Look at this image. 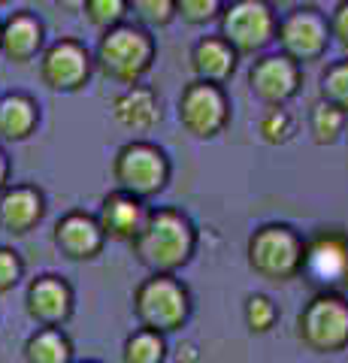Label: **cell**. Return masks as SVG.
Listing matches in <instances>:
<instances>
[{"mask_svg": "<svg viewBox=\"0 0 348 363\" xmlns=\"http://www.w3.org/2000/svg\"><path fill=\"white\" fill-rule=\"evenodd\" d=\"M61 9H67V13H82V6H85V0H55Z\"/></svg>", "mask_w": 348, "mask_h": 363, "instance_id": "d6a6232c", "label": "cell"}, {"mask_svg": "<svg viewBox=\"0 0 348 363\" xmlns=\"http://www.w3.org/2000/svg\"><path fill=\"white\" fill-rule=\"evenodd\" d=\"M279 16L269 0H230L218 16V37L240 58H257L276 40Z\"/></svg>", "mask_w": 348, "mask_h": 363, "instance_id": "52a82bcc", "label": "cell"}, {"mask_svg": "<svg viewBox=\"0 0 348 363\" xmlns=\"http://www.w3.org/2000/svg\"><path fill=\"white\" fill-rule=\"evenodd\" d=\"M294 133H297V118L285 106H266L261 118H257V136L266 145H285L294 140Z\"/></svg>", "mask_w": 348, "mask_h": 363, "instance_id": "484cf974", "label": "cell"}, {"mask_svg": "<svg viewBox=\"0 0 348 363\" xmlns=\"http://www.w3.org/2000/svg\"><path fill=\"white\" fill-rule=\"evenodd\" d=\"M40 128V104L25 91L0 94V140L25 143Z\"/></svg>", "mask_w": 348, "mask_h": 363, "instance_id": "ffe728a7", "label": "cell"}, {"mask_svg": "<svg viewBox=\"0 0 348 363\" xmlns=\"http://www.w3.org/2000/svg\"><path fill=\"white\" fill-rule=\"evenodd\" d=\"M176 118L194 140H215L230 124V97L224 85L191 79L176 100Z\"/></svg>", "mask_w": 348, "mask_h": 363, "instance_id": "ba28073f", "label": "cell"}, {"mask_svg": "<svg viewBox=\"0 0 348 363\" xmlns=\"http://www.w3.org/2000/svg\"><path fill=\"white\" fill-rule=\"evenodd\" d=\"M297 339L312 354H342L348 348V297L315 291L297 315Z\"/></svg>", "mask_w": 348, "mask_h": 363, "instance_id": "5b68a950", "label": "cell"}, {"mask_svg": "<svg viewBox=\"0 0 348 363\" xmlns=\"http://www.w3.org/2000/svg\"><path fill=\"white\" fill-rule=\"evenodd\" d=\"M73 339L64 327H37L21 345L25 363H73Z\"/></svg>", "mask_w": 348, "mask_h": 363, "instance_id": "44dd1931", "label": "cell"}, {"mask_svg": "<svg viewBox=\"0 0 348 363\" xmlns=\"http://www.w3.org/2000/svg\"><path fill=\"white\" fill-rule=\"evenodd\" d=\"M6 4H9V0H0V6H6Z\"/></svg>", "mask_w": 348, "mask_h": 363, "instance_id": "e575fe53", "label": "cell"}, {"mask_svg": "<svg viewBox=\"0 0 348 363\" xmlns=\"http://www.w3.org/2000/svg\"><path fill=\"white\" fill-rule=\"evenodd\" d=\"M43 49H46V25L37 13L18 9V13H9L0 21V55L9 64L25 67L37 61Z\"/></svg>", "mask_w": 348, "mask_h": 363, "instance_id": "2e32d148", "label": "cell"}, {"mask_svg": "<svg viewBox=\"0 0 348 363\" xmlns=\"http://www.w3.org/2000/svg\"><path fill=\"white\" fill-rule=\"evenodd\" d=\"M303 67L285 58L282 52L257 55L249 67V91L264 106H288L300 94Z\"/></svg>", "mask_w": 348, "mask_h": 363, "instance_id": "7c38bea8", "label": "cell"}, {"mask_svg": "<svg viewBox=\"0 0 348 363\" xmlns=\"http://www.w3.org/2000/svg\"><path fill=\"white\" fill-rule=\"evenodd\" d=\"M345 124H348L345 112L324 104V100H318V104L309 109V133H312V143L315 145H336L345 133Z\"/></svg>", "mask_w": 348, "mask_h": 363, "instance_id": "603a6c76", "label": "cell"}, {"mask_svg": "<svg viewBox=\"0 0 348 363\" xmlns=\"http://www.w3.org/2000/svg\"><path fill=\"white\" fill-rule=\"evenodd\" d=\"M300 276L324 285L321 291L348 285V233L342 227H321L315 236H309Z\"/></svg>", "mask_w": 348, "mask_h": 363, "instance_id": "8fae6325", "label": "cell"}, {"mask_svg": "<svg viewBox=\"0 0 348 363\" xmlns=\"http://www.w3.org/2000/svg\"><path fill=\"white\" fill-rule=\"evenodd\" d=\"M167 336L149 327H137L121 342V363H164L167 360Z\"/></svg>", "mask_w": 348, "mask_h": 363, "instance_id": "7402d4cb", "label": "cell"}, {"mask_svg": "<svg viewBox=\"0 0 348 363\" xmlns=\"http://www.w3.org/2000/svg\"><path fill=\"white\" fill-rule=\"evenodd\" d=\"M128 16L145 30L167 28L176 18V0H128Z\"/></svg>", "mask_w": 348, "mask_h": 363, "instance_id": "4316f807", "label": "cell"}, {"mask_svg": "<svg viewBox=\"0 0 348 363\" xmlns=\"http://www.w3.org/2000/svg\"><path fill=\"white\" fill-rule=\"evenodd\" d=\"M228 0H176V18H182L191 28H206L218 21Z\"/></svg>", "mask_w": 348, "mask_h": 363, "instance_id": "f1b7e54d", "label": "cell"}, {"mask_svg": "<svg viewBox=\"0 0 348 363\" xmlns=\"http://www.w3.org/2000/svg\"><path fill=\"white\" fill-rule=\"evenodd\" d=\"M327 25H330V40L339 43L348 52V0H339L333 6V13L327 16Z\"/></svg>", "mask_w": 348, "mask_h": 363, "instance_id": "4dcf8cb0", "label": "cell"}, {"mask_svg": "<svg viewBox=\"0 0 348 363\" xmlns=\"http://www.w3.org/2000/svg\"><path fill=\"white\" fill-rule=\"evenodd\" d=\"M25 312L37 327H64L76 312V291L58 272H43L28 281Z\"/></svg>", "mask_w": 348, "mask_h": 363, "instance_id": "4fadbf2b", "label": "cell"}, {"mask_svg": "<svg viewBox=\"0 0 348 363\" xmlns=\"http://www.w3.org/2000/svg\"><path fill=\"white\" fill-rule=\"evenodd\" d=\"M130 309L140 327L170 336L191 321L194 297H191V288L176 272H149V279H142L133 288Z\"/></svg>", "mask_w": 348, "mask_h": 363, "instance_id": "3957f363", "label": "cell"}, {"mask_svg": "<svg viewBox=\"0 0 348 363\" xmlns=\"http://www.w3.org/2000/svg\"><path fill=\"white\" fill-rule=\"evenodd\" d=\"M73 363H100V360H73Z\"/></svg>", "mask_w": 348, "mask_h": 363, "instance_id": "836d02e7", "label": "cell"}, {"mask_svg": "<svg viewBox=\"0 0 348 363\" xmlns=\"http://www.w3.org/2000/svg\"><path fill=\"white\" fill-rule=\"evenodd\" d=\"M318 100L342 109L348 116V58L330 61L318 76Z\"/></svg>", "mask_w": 348, "mask_h": 363, "instance_id": "cb8c5ba5", "label": "cell"}, {"mask_svg": "<svg viewBox=\"0 0 348 363\" xmlns=\"http://www.w3.org/2000/svg\"><path fill=\"white\" fill-rule=\"evenodd\" d=\"M145 215H149L145 200L133 197V194H128V191H121V188H112L109 194L100 197V206L94 212V218H97V224H100V230H103L106 240L130 245L133 236L140 233Z\"/></svg>", "mask_w": 348, "mask_h": 363, "instance_id": "e0dca14e", "label": "cell"}, {"mask_svg": "<svg viewBox=\"0 0 348 363\" xmlns=\"http://www.w3.org/2000/svg\"><path fill=\"white\" fill-rule=\"evenodd\" d=\"M188 61H191V73H194V79L224 85L233 73H237L240 55L233 52L218 33H206V37H200L194 45H191Z\"/></svg>", "mask_w": 348, "mask_h": 363, "instance_id": "d6986e66", "label": "cell"}, {"mask_svg": "<svg viewBox=\"0 0 348 363\" xmlns=\"http://www.w3.org/2000/svg\"><path fill=\"white\" fill-rule=\"evenodd\" d=\"M303 255H306V236L282 221H266L254 227L249 242H245V260L257 279L288 285L300 279Z\"/></svg>", "mask_w": 348, "mask_h": 363, "instance_id": "277c9868", "label": "cell"}, {"mask_svg": "<svg viewBox=\"0 0 348 363\" xmlns=\"http://www.w3.org/2000/svg\"><path fill=\"white\" fill-rule=\"evenodd\" d=\"M52 242H55V248H58L61 257L76 260V264H85V260H97L100 255H103L106 236H103V230H100L94 212L70 209L55 221Z\"/></svg>", "mask_w": 348, "mask_h": 363, "instance_id": "5bb4252c", "label": "cell"}, {"mask_svg": "<svg viewBox=\"0 0 348 363\" xmlns=\"http://www.w3.org/2000/svg\"><path fill=\"white\" fill-rule=\"evenodd\" d=\"M46 218V194L30 182H9L0 191V230L9 236H28Z\"/></svg>", "mask_w": 348, "mask_h": 363, "instance_id": "9a60e30c", "label": "cell"}, {"mask_svg": "<svg viewBox=\"0 0 348 363\" xmlns=\"http://www.w3.org/2000/svg\"><path fill=\"white\" fill-rule=\"evenodd\" d=\"M91 55L94 70L103 73L109 82L137 85L155 67L158 45H155L152 30L133 25V21H121L109 30H100V40Z\"/></svg>", "mask_w": 348, "mask_h": 363, "instance_id": "7a4b0ae2", "label": "cell"}, {"mask_svg": "<svg viewBox=\"0 0 348 363\" xmlns=\"http://www.w3.org/2000/svg\"><path fill=\"white\" fill-rule=\"evenodd\" d=\"M242 321L252 336H266L279 324V306L269 294H249L242 303Z\"/></svg>", "mask_w": 348, "mask_h": 363, "instance_id": "d4e9b609", "label": "cell"}, {"mask_svg": "<svg viewBox=\"0 0 348 363\" xmlns=\"http://www.w3.org/2000/svg\"><path fill=\"white\" fill-rule=\"evenodd\" d=\"M279 43V52L291 58L294 64H315L321 61L330 49V25H327V16L321 13L318 6H294L279 18L276 25V40Z\"/></svg>", "mask_w": 348, "mask_h": 363, "instance_id": "9c48e42d", "label": "cell"}, {"mask_svg": "<svg viewBox=\"0 0 348 363\" xmlns=\"http://www.w3.org/2000/svg\"><path fill=\"white\" fill-rule=\"evenodd\" d=\"M40 82L55 94H76L94 76V55L76 37H58L37 58Z\"/></svg>", "mask_w": 348, "mask_h": 363, "instance_id": "30bf717a", "label": "cell"}, {"mask_svg": "<svg viewBox=\"0 0 348 363\" xmlns=\"http://www.w3.org/2000/svg\"><path fill=\"white\" fill-rule=\"evenodd\" d=\"M200 245V230L191 215L176 206H155L145 215L130 252L149 272H179L191 264Z\"/></svg>", "mask_w": 348, "mask_h": 363, "instance_id": "6da1fadb", "label": "cell"}, {"mask_svg": "<svg viewBox=\"0 0 348 363\" xmlns=\"http://www.w3.org/2000/svg\"><path fill=\"white\" fill-rule=\"evenodd\" d=\"M112 118L118 128H125L130 133H149L152 128H158L164 112H161V97L152 85H125L112 100Z\"/></svg>", "mask_w": 348, "mask_h": 363, "instance_id": "ac0fdd59", "label": "cell"}, {"mask_svg": "<svg viewBox=\"0 0 348 363\" xmlns=\"http://www.w3.org/2000/svg\"><path fill=\"white\" fill-rule=\"evenodd\" d=\"M9 176H13V164H9L6 149L0 145V191H4V188L9 185Z\"/></svg>", "mask_w": 348, "mask_h": 363, "instance_id": "1f68e13d", "label": "cell"}, {"mask_svg": "<svg viewBox=\"0 0 348 363\" xmlns=\"http://www.w3.org/2000/svg\"><path fill=\"white\" fill-rule=\"evenodd\" d=\"M25 279V257L13 245H0V294H9Z\"/></svg>", "mask_w": 348, "mask_h": 363, "instance_id": "f546056e", "label": "cell"}, {"mask_svg": "<svg viewBox=\"0 0 348 363\" xmlns=\"http://www.w3.org/2000/svg\"><path fill=\"white\" fill-rule=\"evenodd\" d=\"M82 16L97 30H109L128 21V0H85Z\"/></svg>", "mask_w": 348, "mask_h": 363, "instance_id": "83f0119b", "label": "cell"}, {"mask_svg": "<svg viewBox=\"0 0 348 363\" xmlns=\"http://www.w3.org/2000/svg\"><path fill=\"white\" fill-rule=\"evenodd\" d=\"M173 164L161 145L149 140H130L112 157V182L116 188L140 200H152L170 185Z\"/></svg>", "mask_w": 348, "mask_h": 363, "instance_id": "8992f818", "label": "cell"}]
</instances>
